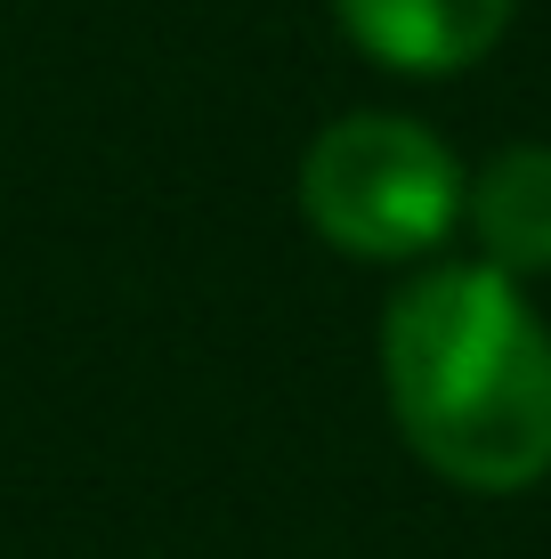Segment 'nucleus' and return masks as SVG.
Masks as SVG:
<instances>
[{
  "instance_id": "obj_1",
  "label": "nucleus",
  "mask_w": 551,
  "mask_h": 559,
  "mask_svg": "<svg viewBox=\"0 0 551 559\" xmlns=\"http://www.w3.org/2000/svg\"><path fill=\"white\" fill-rule=\"evenodd\" d=\"M382 381L406 447L470 495L551 471V333L503 267H430L390 300Z\"/></svg>"
},
{
  "instance_id": "obj_2",
  "label": "nucleus",
  "mask_w": 551,
  "mask_h": 559,
  "mask_svg": "<svg viewBox=\"0 0 551 559\" xmlns=\"http://www.w3.org/2000/svg\"><path fill=\"white\" fill-rule=\"evenodd\" d=\"M463 163L406 114H340L300 154V211L349 260H422L463 219Z\"/></svg>"
},
{
  "instance_id": "obj_3",
  "label": "nucleus",
  "mask_w": 551,
  "mask_h": 559,
  "mask_svg": "<svg viewBox=\"0 0 551 559\" xmlns=\"http://www.w3.org/2000/svg\"><path fill=\"white\" fill-rule=\"evenodd\" d=\"M349 41L397 73H463L503 41L519 0H333Z\"/></svg>"
},
{
  "instance_id": "obj_4",
  "label": "nucleus",
  "mask_w": 551,
  "mask_h": 559,
  "mask_svg": "<svg viewBox=\"0 0 551 559\" xmlns=\"http://www.w3.org/2000/svg\"><path fill=\"white\" fill-rule=\"evenodd\" d=\"M470 227H479L487 267H503L511 284L551 267V146H503L495 163L470 179Z\"/></svg>"
}]
</instances>
